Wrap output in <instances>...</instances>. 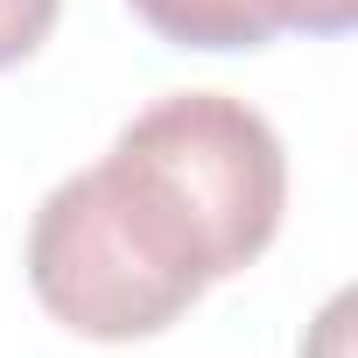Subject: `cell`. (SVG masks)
Masks as SVG:
<instances>
[{
    "label": "cell",
    "mask_w": 358,
    "mask_h": 358,
    "mask_svg": "<svg viewBox=\"0 0 358 358\" xmlns=\"http://www.w3.org/2000/svg\"><path fill=\"white\" fill-rule=\"evenodd\" d=\"M358 22V0H281V29L302 36H344Z\"/></svg>",
    "instance_id": "5"
},
{
    "label": "cell",
    "mask_w": 358,
    "mask_h": 358,
    "mask_svg": "<svg viewBox=\"0 0 358 358\" xmlns=\"http://www.w3.org/2000/svg\"><path fill=\"white\" fill-rule=\"evenodd\" d=\"M64 15V0H0V71H15L22 57H36L50 43Z\"/></svg>",
    "instance_id": "4"
},
{
    "label": "cell",
    "mask_w": 358,
    "mask_h": 358,
    "mask_svg": "<svg viewBox=\"0 0 358 358\" xmlns=\"http://www.w3.org/2000/svg\"><path fill=\"white\" fill-rule=\"evenodd\" d=\"M176 50H260L281 36V0H127Z\"/></svg>",
    "instance_id": "3"
},
{
    "label": "cell",
    "mask_w": 358,
    "mask_h": 358,
    "mask_svg": "<svg viewBox=\"0 0 358 358\" xmlns=\"http://www.w3.org/2000/svg\"><path fill=\"white\" fill-rule=\"evenodd\" d=\"M29 288L36 302L92 344H134V337H162L176 316H190V288L169 281L113 218V204L99 197L92 169L64 176V183L36 204L29 225Z\"/></svg>",
    "instance_id": "2"
},
{
    "label": "cell",
    "mask_w": 358,
    "mask_h": 358,
    "mask_svg": "<svg viewBox=\"0 0 358 358\" xmlns=\"http://www.w3.org/2000/svg\"><path fill=\"white\" fill-rule=\"evenodd\" d=\"M127 239L190 295L246 274L288 211V155L232 92H169L120 127L92 169Z\"/></svg>",
    "instance_id": "1"
}]
</instances>
